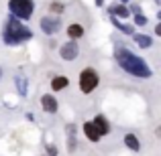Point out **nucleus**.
<instances>
[{"instance_id":"obj_1","label":"nucleus","mask_w":161,"mask_h":156,"mask_svg":"<svg viewBox=\"0 0 161 156\" xmlns=\"http://www.w3.org/2000/svg\"><path fill=\"white\" fill-rule=\"evenodd\" d=\"M114 57H116L118 65H120L126 73L135 75V77L149 79L151 75H153L151 69H149V65H147L139 55H135L133 51H129V49H116V55H114Z\"/></svg>"},{"instance_id":"obj_2","label":"nucleus","mask_w":161,"mask_h":156,"mask_svg":"<svg viewBox=\"0 0 161 156\" xmlns=\"http://www.w3.org/2000/svg\"><path fill=\"white\" fill-rule=\"evenodd\" d=\"M31 37H33L31 28H27L25 24H20V20L10 14V18L6 20V27H4V33H2L4 43H6L8 47H16V45L29 41Z\"/></svg>"},{"instance_id":"obj_3","label":"nucleus","mask_w":161,"mask_h":156,"mask_svg":"<svg viewBox=\"0 0 161 156\" xmlns=\"http://www.w3.org/2000/svg\"><path fill=\"white\" fill-rule=\"evenodd\" d=\"M8 10L14 18L27 20L35 12V2L33 0H8Z\"/></svg>"},{"instance_id":"obj_4","label":"nucleus","mask_w":161,"mask_h":156,"mask_svg":"<svg viewBox=\"0 0 161 156\" xmlns=\"http://www.w3.org/2000/svg\"><path fill=\"white\" fill-rule=\"evenodd\" d=\"M100 83V77L98 73H96V69H92V67H86V69L80 73V89H82V93H92V91L98 87Z\"/></svg>"},{"instance_id":"obj_5","label":"nucleus","mask_w":161,"mask_h":156,"mask_svg":"<svg viewBox=\"0 0 161 156\" xmlns=\"http://www.w3.org/2000/svg\"><path fill=\"white\" fill-rule=\"evenodd\" d=\"M80 53V47H78V41H67V43L61 45L59 49V55H61L63 61H74Z\"/></svg>"},{"instance_id":"obj_6","label":"nucleus","mask_w":161,"mask_h":156,"mask_svg":"<svg viewBox=\"0 0 161 156\" xmlns=\"http://www.w3.org/2000/svg\"><path fill=\"white\" fill-rule=\"evenodd\" d=\"M39 24H41V31H43L45 35H55V33L61 28V20L53 18V16H43V18L39 20Z\"/></svg>"},{"instance_id":"obj_7","label":"nucleus","mask_w":161,"mask_h":156,"mask_svg":"<svg viewBox=\"0 0 161 156\" xmlns=\"http://www.w3.org/2000/svg\"><path fill=\"white\" fill-rule=\"evenodd\" d=\"M41 108H43V112H47V113H55L57 112V99H55L53 95L45 93L43 98H41Z\"/></svg>"},{"instance_id":"obj_8","label":"nucleus","mask_w":161,"mask_h":156,"mask_svg":"<svg viewBox=\"0 0 161 156\" xmlns=\"http://www.w3.org/2000/svg\"><path fill=\"white\" fill-rule=\"evenodd\" d=\"M92 124L96 126V130L100 132V136H106V134L110 132V124H108V120L102 116V113H100V116H96L94 120H92Z\"/></svg>"},{"instance_id":"obj_9","label":"nucleus","mask_w":161,"mask_h":156,"mask_svg":"<svg viewBox=\"0 0 161 156\" xmlns=\"http://www.w3.org/2000/svg\"><path fill=\"white\" fill-rule=\"evenodd\" d=\"M84 134H86V138L90 142H98L100 138H102V136H100V132L96 130V126L92 124V122H86V124H84Z\"/></svg>"},{"instance_id":"obj_10","label":"nucleus","mask_w":161,"mask_h":156,"mask_svg":"<svg viewBox=\"0 0 161 156\" xmlns=\"http://www.w3.org/2000/svg\"><path fill=\"white\" fill-rule=\"evenodd\" d=\"M108 12H110V16H114V18H129V8L125 6V4H114V6H110L108 8Z\"/></svg>"},{"instance_id":"obj_11","label":"nucleus","mask_w":161,"mask_h":156,"mask_svg":"<svg viewBox=\"0 0 161 156\" xmlns=\"http://www.w3.org/2000/svg\"><path fill=\"white\" fill-rule=\"evenodd\" d=\"M67 85H69V79H67L65 75H57V77L51 79V89L53 91H61V89H65Z\"/></svg>"},{"instance_id":"obj_12","label":"nucleus","mask_w":161,"mask_h":156,"mask_svg":"<svg viewBox=\"0 0 161 156\" xmlns=\"http://www.w3.org/2000/svg\"><path fill=\"white\" fill-rule=\"evenodd\" d=\"M82 35H84V27H82V24L74 23V24H69V27H67V37H69L71 41L82 39Z\"/></svg>"},{"instance_id":"obj_13","label":"nucleus","mask_w":161,"mask_h":156,"mask_svg":"<svg viewBox=\"0 0 161 156\" xmlns=\"http://www.w3.org/2000/svg\"><path fill=\"white\" fill-rule=\"evenodd\" d=\"M125 146H126L129 150H133V152H139V150H141L139 138L135 136V134H126V136H125Z\"/></svg>"},{"instance_id":"obj_14","label":"nucleus","mask_w":161,"mask_h":156,"mask_svg":"<svg viewBox=\"0 0 161 156\" xmlns=\"http://www.w3.org/2000/svg\"><path fill=\"white\" fill-rule=\"evenodd\" d=\"M133 41L139 45L141 49H149L151 45H153V39H151L149 35H133Z\"/></svg>"},{"instance_id":"obj_15","label":"nucleus","mask_w":161,"mask_h":156,"mask_svg":"<svg viewBox=\"0 0 161 156\" xmlns=\"http://www.w3.org/2000/svg\"><path fill=\"white\" fill-rule=\"evenodd\" d=\"M112 24H114V27H116L120 33H125V35H135V27H133V24L120 23V20H118V18H114V16H112Z\"/></svg>"},{"instance_id":"obj_16","label":"nucleus","mask_w":161,"mask_h":156,"mask_svg":"<svg viewBox=\"0 0 161 156\" xmlns=\"http://www.w3.org/2000/svg\"><path fill=\"white\" fill-rule=\"evenodd\" d=\"M14 83H16L19 95H27V79H25L23 75H14Z\"/></svg>"},{"instance_id":"obj_17","label":"nucleus","mask_w":161,"mask_h":156,"mask_svg":"<svg viewBox=\"0 0 161 156\" xmlns=\"http://www.w3.org/2000/svg\"><path fill=\"white\" fill-rule=\"evenodd\" d=\"M67 142H69V150H75V126L67 124Z\"/></svg>"},{"instance_id":"obj_18","label":"nucleus","mask_w":161,"mask_h":156,"mask_svg":"<svg viewBox=\"0 0 161 156\" xmlns=\"http://www.w3.org/2000/svg\"><path fill=\"white\" fill-rule=\"evenodd\" d=\"M49 8H51L53 12H57V14H61V12L65 10V4H63V2H59V0H53V2L49 4Z\"/></svg>"},{"instance_id":"obj_19","label":"nucleus","mask_w":161,"mask_h":156,"mask_svg":"<svg viewBox=\"0 0 161 156\" xmlns=\"http://www.w3.org/2000/svg\"><path fill=\"white\" fill-rule=\"evenodd\" d=\"M133 23L137 24V27H145V24H149V18H147L145 14H135Z\"/></svg>"},{"instance_id":"obj_20","label":"nucleus","mask_w":161,"mask_h":156,"mask_svg":"<svg viewBox=\"0 0 161 156\" xmlns=\"http://www.w3.org/2000/svg\"><path fill=\"white\" fill-rule=\"evenodd\" d=\"M45 150H47V156H57V148H55L53 144H47Z\"/></svg>"},{"instance_id":"obj_21","label":"nucleus","mask_w":161,"mask_h":156,"mask_svg":"<svg viewBox=\"0 0 161 156\" xmlns=\"http://www.w3.org/2000/svg\"><path fill=\"white\" fill-rule=\"evenodd\" d=\"M129 12H135V14H141V6H139V4H133V6L129 8Z\"/></svg>"},{"instance_id":"obj_22","label":"nucleus","mask_w":161,"mask_h":156,"mask_svg":"<svg viewBox=\"0 0 161 156\" xmlns=\"http://www.w3.org/2000/svg\"><path fill=\"white\" fill-rule=\"evenodd\" d=\"M27 120H29V122H35V116H33V113L29 112V113H27Z\"/></svg>"},{"instance_id":"obj_23","label":"nucleus","mask_w":161,"mask_h":156,"mask_svg":"<svg viewBox=\"0 0 161 156\" xmlns=\"http://www.w3.org/2000/svg\"><path fill=\"white\" fill-rule=\"evenodd\" d=\"M96 4H98V6H100V4H104V0H96Z\"/></svg>"},{"instance_id":"obj_24","label":"nucleus","mask_w":161,"mask_h":156,"mask_svg":"<svg viewBox=\"0 0 161 156\" xmlns=\"http://www.w3.org/2000/svg\"><path fill=\"white\" fill-rule=\"evenodd\" d=\"M0 79H2V67H0Z\"/></svg>"},{"instance_id":"obj_25","label":"nucleus","mask_w":161,"mask_h":156,"mask_svg":"<svg viewBox=\"0 0 161 156\" xmlns=\"http://www.w3.org/2000/svg\"><path fill=\"white\" fill-rule=\"evenodd\" d=\"M120 2H122V4H125V2H129V0H120Z\"/></svg>"}]
</instances>
